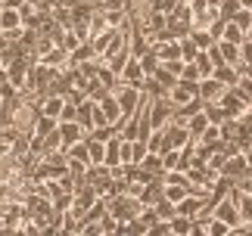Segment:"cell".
Masks as SVG:
<instances>
[{
    "instance_id": "3",
    "label": "cell",
    "mask_w": 252,
    "mask_h": 236,
    "mask_svg": "<svg viewBox=\"0 0 252 236\" xmlns=\"http://www.w3.org/2000/svg\"><path fill=\"white\" fill-rule=\"evenodd\" d=\"M196 96H199V81H190V78H178V84L168 90V100L174 106H187Z\"/></svg>"
},
{
    "instance_id": "11",
    "label": "cell",
    "mask_w": 252,
    "mask_h": 236,
    "mask_svg": "<svg viewBox=\"0 0 252 236\" xmlns=\"http://www.w3.org/2000/svg\"><path fill=\"white\" fill-rule=\"evenodd\" d=\"M218 78L224 87H234L237 81H240V65H230V62H221V65H215V72H212Z\"/></svg>"
},
{
    "instance_id": "6",
    "label": "cell",
    "mask_w": 252,
    "mask_h": 236,
    "mask_svg": "<svg viewBox=\"0 0 252 236\" xmlns=\"http://www.w3.org/2000/svg\"><path fill=\"white\" fill-rule=\"evenodd\" d=\"M119 81L134 84V87H143V81H147V72H143V65H140V59H137V56H131V59H128V65L122 68Z\"/></svg>"
},
{
    "instance_id": "13",
    "label": "cell",
    "mask_w": 252,
    "mask_h": 236,
    "mask_svg": "<svg viewBox=\"0 0 252 236\" xmlns=\"http://www.w3.org/2000/svg\"><path fill=\"white\" fill-rule=\"evenodd\" d=\"M153 211H156V218H159V221H171L174 214H178V205H174L171 199H165V196H162V199H159L156 205H153Z\"/></svg>"
},
{
    "instance_id": "27",
    "label": "cell",
    "mask_w": 252,
    "mask_h": 236,
    "mask_svg": "<svg viewBox=\"0 0 252 236\" xmlns=\"http://www.w3.org/2000/svg\"><path fill=\"white\" fill-rule=\"evenodd\" d=\"M178 3H193V0H178Z\"/></svg>"
},
{
    "instance_id": "10",
    "label": "cell",
    "mask_w": 252,
    "mask_h": 236,
    "mask_svg": "<svg viewBox=\"0 0 252 236\" xmlns=\"http://www.w3.org/2000/svg\"><path fill=\"white\" fill-rule=\"evenodd\" d=\"M184 124H187V131H190V137H193V140H199V137H202V131H206V127H209L212 121H209L206 109H199V112H193V115H190Z\"/></svg>"
},
{
    "instance_id": "14",
    "label": "cell",
    "mask_w": 252,
    "mask_h": 236,
    "mask_svg": "<svg viewBox=\"0 0 252 236\" xmlns=\"http://www.w3.org/2000/svg\"><path fill=\"white\" fill-rule=\"evenodd\" d=\"M187 37H190V41H193V44L199 47V50H209V47L215 44V37L209 34V28H193V31H190Z\"/></svg>"
},
{
    "instance_id": "21",
    "label": "cell",
    "mask_w": 252,
    "mask_h": 236,
    "mask_svg": "<svg viewBox=\"0 0 252 236\" xmlns=\"http://www.w3.org/2000/svg\"><path fill=\"white\" fill-rule=\"evenodd\" d=\"M240 9H243V6H240V0H221V6H218V16H224L227 22H230V19H234V16L240 13Z\"/></svg>"
},
{
    "instance_id": "29",
    "label": "cell",
    "mask_w": 252,
    "mask_h": 236,
    "mask_svg": "<svg viewBox=\"0 0 252 236\" xmlns=\"http://www.w3.org/2000/svg\"><path fill=\"white\" fill-rule=\"evenodd\" d=\"M249 41H252V37H249Z\"/></svg>"
},
{
    "instance_id": "7",
    "label": "cell",
    "mask_w": 252,
    "mask_h": 236,
    "mask_svg": "<svg viewBox=\"0 0 252 236\" xmlns=\"http://www.w3.org/2000/svg\"><path fill=\"white\" fill-rule=\"evenodd\" d=\"M224 90H227V87L221 84L215 75H209V78H202V81H199V100L202 103H215Z\"/></svg>"
},
{
    "instance_id": "8",
    "label": "cell",
    "mask_w": 252,
    "mask_h": 236,
    "mask_svg": "<svg viewBox=\"0 0 252 236\" xmlns=\"http://www.w3.org/2000/svg\"><path fill=\"white\" fill-rule=\"evenodd\" d=\"M234 193V199H237V211H240V221L243 224H249L252 227V193H243V190H230Z\"/></svg>"
},
{
    "instance_id": "16",
    "label": "cell",
    "mask_w": 252,
    "mask_h": 236,
    "mask_svg": "<svg viewBox=\"0 0 252 236\" xmlns=\"http://www.w3.org/2000/svg\"><path fill=\"white\" fill-rule=\"evenodd\" d=\"M218 47H221V56H224V62H230V65H240V44L218 41Z\"/></svg>"
},
{
    "instance_id": "1",
    "label": "cell",
    "mask_w": 252,
    "mask_h": 236,
    "mask_svg": "<svg viewBox=\"0 0 252 236\" xmlns=\"http://www.w3.org/2000/svg\"><path fill=\"white\" fill-rule=\"evenodd\" d=\"M215 103L227 112V118H243V115H246V109H249V103L243 100V93H240L237 87H227V90L221 93Z\"/></svg>"
},
{
    "instance_id": "26",
    "label": "cell",
    "mask_w": 252,
    "mask_h": 236,
    "mask_svg": "<svg viewBox=\"0 0 252 236\" xmlns=\"http://www.w3.org/2000/svg\"><path fill=\"white\" fill-rule=\"evenodd\" d=\"M246 37H252V22H249V28H246Z\"/></svg>"
},
{
    "instance_id": "4",
    "label": "cell",
    "mask_w": 252,
    "mask_h": 236,
    "mask_svg": "<svg viewBox=\"0 0 252 236\" xmlns=\"http://www.w3.org/2000/svg\"><path fill=\"white\" fill-rule=\"evenodd\" d=\"M221 174H227L230 180H243L246 174H252L246 152H234V155H227V159H224V165H221Z\"/></svg>"
},
{
    "instance_id": "23",
    "label": "cell",
    "mask_w": 252,
    "mask_h": 236,
    "mask_svg": "<svg viewBox=\"0 0 252 236\" xmlns=\"http://www.w3.org/2000/svg\"><path fill=\"white\" fill-rule=\"evenodd\" d=\"M230 22H237V25L246 31V28H249V22H252V9H240V13H237L234 19H230Z\"/></svg>"
},
{
    "instance_id": "28",
    "label": "cell",
    "mask_w": 252,
    "mask_h": 236,
    "mask_svg": "<svg viewBox=\"0 0 252 236\" xmlns=\"http://www.w3.org/2000/svg\"><path fill=\"white\" fill-rule=\"evenodd\" d=\"M3 3H6V0H0V6H3Z\"/></svg>"
},
{
    "instance_id": "9",
    "label": "cell",
    "mask_w": 252,
    "mask_h": 236,
    "mask_svg": "<svg viewBox=\"0 0 252 236\" xmlns=\"http://www.w3.org/2000/svg\"><path fill=\"white\" fill-rule=\"evenodd\" d=\"M94 109H96V100H91V96L78 100V124L84 131H94Z\"/></svg>"
},
{
    "instance_id": "17",
    "label": "cell",
    "mask_w": 252,
    "mask_h": 236,
    "mask_svg": "<svg viewBox=\"0 0 252 236\" xmlns=\"http://www.w3.org/2000/svg\"><path fill=\"white\" fill-rule=\"evenodd\" d=\"M137 59H140V65H143V72H147V78L159 68V56H156V50H153V47H150V50H143Z\"/></svg>"
},
{
    "instance_id": "2",
    "label": "cell",
    "mask_w": 252,
    "mask_h": 236,
    "mask_svg": "<svg viewBox=\"0 0 252 236\" xmlns=\"http://www.w3.org/2000/svg\"><path fill=\"white\" fill-rule=\"evenodd\" d=\"M212 214H215V218H221L224 224H230V230H237L240 224V211H237V199H234V193H227L224 199H218L215 205H212Z\"/></svg>"
},
{
    "instance_id": "20",
    "label": "cell",
    "mask_w": 252,
    "mask_h": 236,
    "mask_svg": "<svg viewBox=\"0 0 252 236\" xmlns=\"http://www.w3.org/2000/svg\"><path fill=\"white\" fill-rule=\"evenodd\" d=\"M190 193V186H181V183H165V199H171L174 205H178L184 196Z\"/></svg>"
},
{
    "instance_id": "15",
    "label": "cell",
    "mask_w": 252,
    "mask_h": 236,
    "mask_svg": "<svg viewBox=\"0 0 252 236\" xmlns=\"http://www.w3.org/2000/svg\"><path fill=\"white\" fill-rule=\"evenodd\" d=\"M218 41H230V44H243V41H246V31H243V28H240L237 22H227V25H224V34H221Z\"/></svg>"
},
{
    "instance_id": "12",
    "label": "cell",
    "mask_w": 252,
    "mask_h": 236,
    "mask_svg": "<svg viewBox=\"0 0 252 236\" xmlns=\"http://www.w3.org/2000/svg\"><path fill=\"white\" fill-rule=\"evenodd\" d=\"M140 168L147 171L150 177H165V165H162V155L159 152H147L140 162Z\"/></svg>"
},
{
    "instance_id": "5",
    "label": "cell",
    "mask_w": 252,
    "mask_h": 236,
    "mask_svg": "<svg viewBox=\"0 0 252 236\" xmlns=\"http://www.w3.org/2000/svg\"><path fill=\"white\" fill-rule=\"evenodd\" d=\"M56 131H60V143H63V152L69 149V146H75L78 140H84L87 131L78 124V121H56Z\"/></svg>"
},
{
    "instance_id": "24",
    "label": "cell",
    "mask_w": 252,
    "mask_h": 236,
    "mask_svg": "<svg viewBox=\"0 0 252 236\" xmlns=\"http://www.w3.org/2000/svg\"><path fill=\"white\" fill-rule=\"evenodd\" d=\"M181 78H190V81H199V68H196V62H184V72H181Z\"/></svg>"
},
{
    "instance_id": "25",
    "label": "cell",
    "mask_w": 252,
    "mask_h": 236,
    "mask_svg": "<svg viewBox=\"0 0 252 236\" xmlns=\"http://www.w3.org/2000/svg\"><path fill=\"white\" fill-rule=\"evenodd\" d=\"M25 3H28V0H6V3H3V6H9V9H22Z\"/></svg>"
},
{
    "instance_id": "30",
    "label": "cell",
    "mask_w": 252,
    "mask_h": 236,
    "mask_svg": "<svg viewBox=\"0 0 252 236\" xmlns=\"http://www.w3.org/2000/svg\"><path fill=\"white\" fill-rule=\"evenodd\" d=\"M0 103H3V100H0Z\"/></svg>"
},
{
    "instance_id": "18",
    "label": "cell",
    "mask_w": 252,
    "mask_h": 236,
    "mask_svg": "<svg viewBox=\"0 0 252 236\" xmlns=\"http://www.w3.org/2000/svg\"><path fill=\"white\" fill-rule=\"evenodd\" d=\"M150 78H156V81H159L162 87H165V90H171V87L178 84V75H174V72H168L165 65H159V68H156V72H153Z\"/></svg>"
},
{
    "instance_id": "19",
    "label": "cell",
    "mask_w": 252,
    "mask_h": 236,
    "mask_svg": "<svg viewBox=\"0 0 252 236\" xmlns=\"http://www.w3.org/2000/svg\"><path fill=\"white\" fill-rule=\"evenodd\" d=\"M168 227H171V233H193V218H184V214H174V218L168 221Z\"/></svg>"
},
{
    "instance_id": "22",
    "label": "cell",
    "mask_w": 252,
    "mask_h": 236,
    "mask_svg": "<svg viewBox=\"0 0 252 236\" xmlns=\"http://www.w3.org/2000/svg\"><path fill=\"white\" fill-rule=\"evenodd\" d=\"M196 53H199V47L190 41V37H181V59L184 62H193L196 59Z\"/></svg>"
}]
</instances>
